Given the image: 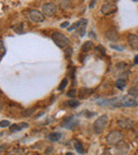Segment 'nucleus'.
Masks as SVG:
<instances>
[{
    "label": "nucleus",
    "instance_id": "2",
    "mask_svg": "<svg viewBox=\"0 0 138 155\" xmlns=\"http://www.w3.org/2000/svg\"><path fill=\"white\" fill-rule=\"evenodd\" d=\"M123 137H124V135L121 131H112L106 136V143L110 146H116L122 141Z\"/></svg>",
    "mask_w": 138,
    "mask_h": 155
},
{
    "label": "nucleus",
    "instance_id": "29",
    "mask_svg": "<svg viewBox=\"0 0 138 155\" xmlns=\"http://www.w3.org/2000/svg\"><path fill=\"white\" fill-rule=\"evenodd\" d=\"M68 26H69V22H68V21H65V22H63V24H62L61 27H62V28H67Z\"/></svg>",
    "mask_w": 138,
    "mask_h": 155
},
{
    "label": "nucleus",
    "instance_id": "15",
    "mask_svg": "<svg viewBox=\"0 0 138 155\" xmlns=\"http://www.w3.org/2000/svg\"><path fill=\"white\" fill-rule=\"evenodd\" d=\"M47 137H48V139H49L50 141H53V143H55V141H58V140L61 139L62 134L58 133V132H54V133H50Z\"/></svg>",
    "mask_w": 138,
    "mask_h": 155
},
{
    "label": "nucleus",
    "instance_id": "11",
    "mask_svg": "<svg viewBox=\"0 0 138 155\" xmlns=\"http://www.w3.org/2000/svg\"><path fill=\"white\" fill-rule=\"evenodd\" d=\"M128 43H129L130 47L133 50H138V35L136 34H129L128 36Z\"/></svg>",
    "mask_w": 138,
    "mask_h": 155
},
{
    "label": "nucleus",
    "instance_id": "16",
    "mask_svg": "<svg viewBox=\"0 0 138 155\" xmlns=\"http://www.w3.org/2000/svg\"><path fill=\"white\" fill-rule=\"evenodd\" d=\"M74 148H76V150L79 152V154H84V153H85V150L83 148L82 143L79 141V140H74Z\"/></svg>",
    "mask_w": 138,
    "mask_h": 155
},
{
    "label": "nucleus",
    "instance_id": "32",
    "mask_svg": "<svg viewBox=\"0 0 138 155\" xmlns=\"http://www.w3.org/2000/svg\"><path fill=\"white\" fill-rule=\"evenodd\" d=\"M66 155H74V153H71V152H68V153H66Z\"/></svg>",
    "mask_w": 138,
    "mask_h": 155
},
{
    "label": "nucleus",
    "instance_id": "35",
    "mask_svg": "<svg viewBox=\"0 0 138 155\" xmlns=\"http://www.w3.org/2000/svg\"><path fill=\"white\" fill-rule=\"evenodd\" d=\"M10 155H11V154H10ZM12 155H14V154H12Z\"/></svg>",
    "mask_w": 138,
    "mask_h": 155
},
{
    "label": "nucleus",
    "instance_id": "4",
    "mask_svg": "<svg viewBox=\"0 0 138 155\" xmlns=\"http://www.w3.org/2000/svg\"><path fill=\"white\" fill-rule=\"evenodd\" d=\"M120 106L122 107H136L138 106V100L131 95L120 97Z\"/></svg>",
    "mask_w": 138,
    "mask_h": 155
},
{
    "label": "nucleus",
    "instance_id": "25",
    "mask_svg": "<svg viewBox=\"0 0 138 155\" xmlns=\"http://www.w3.org/2000/svg\"><path fill=\"white\" fill-rule=\"evenodd\" d=\"M33 111L34 109H28V111H25V112L22 113V116H25V117H28V116H31L32 114H33Z\"/></svg>",
    "mask_w": 138,
    "mask_h": 155
},
{
    "label": "nucleus",
    "instance_id": "12",
    "mask_svg": "<svg viewBox=\"0 0 138 155\" xmlns=\"http://www.w3.org/2000/svg\"><path fill=\"white\" fill-rule=\"evenodd\" d=\"M29 127V124L26 123V122H20V123H15V124H12L11 127H10V131L11 132H19V131L24 130L26 127Z\"/></svg>",
    "mask_w": 138,
    "mask_h": 155
},
{
    "label": "nucleus",
    "instance_id": "18",
    "mask_svg": "<svg viewBox=\"0 0 138 155\" xmlns=\"http://www.w3.org/2000/svg\"><path fill=\"white\" fill-rule=\"evenodd\" d=\"M116 86H117V88H118V89H123V88H124V87L126 86V79L121 78V79H119V80H117Z\"/></svg>",
    "mask_w": 138,
    "mask_h": 155
},
{
    "label": "nucleus",
    "instance_id": "31",
    "mask_svg": "<svg viewBox=\"0 0 138 155\" xmlns=\"http://www.w3.org/2000/svg\"><path fill=\"white\" fill-rule=\"evenodd\" d=\"M105 1H110V2H113V1H118V0H105Z\"/></svg>",
    "mask_w": 138,
    "mask_h": 155
},
{
    "label": "nucleus",
    "instance_id": "30",
    "mask_svg": "<svg viewBox=\"0 0 138 155\" xmlns=\"http://www.w3.org/2000/svg\"><path fill=\"white\" fill-rule=\"evenodd\" d=\"M134 63H135V64H138V55H136L135 57H134Z\"/></svg>",
    "mask_w": 138,
    "mask_h": 155
},
{
    "label": "nucleus",
    "instance_id": "33",
    "mask_svg": "<svg viewBox=\"0 0 138 155\" xmlns=\"http://www.w3.org/2000/svg\"><path fill=\"white\" fill-rule=\"evenodd\" d=\"M132 1H134V2H137L138 0H132Z\"/></svg>",
    "mask_w": 138,
    "mask_h": 155
},
{
    "label": "nucleus",
    "instance_id": "3",
    "mask_svg": "<svg viewBox=\"0 0 138 155\" xmlns=\"http://www.w3.org/2000/svg\"><path fill=\"white\" fill-rule=\"evenodd\" d=\"M52 39L53 42L55 43V45L62 49H64V48H67L69 46V44H70V40L68 39L64 34H62L60 32H54L52 34Z\"/></svg>",
    "mask_w": 138,
    "mask_h": 155
},
{
    "label": "nucleus",
    "instance_id": "26",
    "mask_svg": "<svg viewBox=\"0 0 138 155\" xmlns=\"http://www.w3.org/2000/svg\"><path fill=\"white\" fill-rule=\"evenodd\" d=\"M10 125V121L8 120H2L1 122H0V127H6Z\"/></svg>",
    "mask_w": 138,
    "mask_h": 155
},
{
    "label": "nucleus",
    "instance_id": "24",
    "mask_svg": "<svg viewBox=\"0 0 138 155\" xmlns=\"http://www.w3.org/2000/svg\"><path fill=\"white\" fill-rule=\"evenodd\" d=\"M110 48L112 49H115V50H118V51H123L124 50V47L122 46H117V45H110Z\"/></svg>",
    "mask_w": 138,
    "mask_h": 155
},
{
    "label": "nucleus",
    "instance_id": "21",
    "mask_svg": "<svg viewBox=\"0 0 138 155\" xmlns=\"http://www.w3.org/2000/svg\"><path fill=\"white\" fill-rule=\"evenodd\" d=\"M67 84H68V80L67 79H64V80L62 81L61 84H60V87H58V90H63L65 88V87L67 86Z\"/></svg>",
    "mask_w": 138,
    "mask_h": 155
},
{
    "label": "nucleus",
    "instance_id": "23",
    "mask_svg": "<svg viewBox=\"0 0 138 155\" xmlns=\"http://www.w3.org/2000/svg\"><path fill=\"white\" fill-rule=\"evenodd\" d=\"M78 95V91L76 89H70L69 91L67 93V96L68 97H71V98H74V97Z\"/></svg>",
    "mask_w": 138,
    "mask_h": 155
},
{
    "label": "nucleus",
    "instance_id": "9",
    "mask_svg": "<svg viewBox=\"0 0 138 155\" xmlns=\"http://www.w3.org/2000/svg\"><path fill=\"white\" fill-rule=\"evenodd\" d=\"M29 17H30L31 20L34 22H43L44 20H45L44 14H42L40 11H36V10L31 11L30 14H29Z\"/></svg>",
    "mask_w": 138,
    "mask_h": 155
},
{
    "label": "nucleus",
    "instance_id": "22",
    "mask_svg": "<svg viewBox=\"0 0 138 155\" xmlns=\"http://www.w3.org/2000/svg\"><path fill=\"white\" fill-rule=\"evenodd\" d=\"M4 53H6V48H4L3 42L2 40H0V57L4 55Z\"/></svg>",
    "mask_w": 138,
    "mask_h": 155
},
{
    "label": "nucleus",
    "instance_id": "20",
    "mask_svg": "<svg viewBox=\"0 0 138 155\" xmlns=\"http://www.w3.org/2000/svg\"><path fill=\"white\" fill-rule=\"evenodd\" d=\"M67 104H68V106H70V107H77V106L80 105V102H79L78 100L72 99V100H70V101H68Z\"/></svg>",
    "mask_w": 138,
    "mask_h": 155
},
{
    "label": "nucleus",
    "instance_id": "17",
    "mask_svg": "<svg viewBox=\"0 0 138 155\" xmlns=\"http://www.w3.org/2000/svg\"><path fill=\"white\" fill-rule=\"evenodd\" d=\"M92 47H94L92 42H85L82 46V52H88L89 50L92 49Z\"/></svg>",
    "mask_w": 138,
    "mask_h": 155
},
{
    "label": "nucleus",
    "instance_id": "34",
    "mask_svg": "<svg viewBox=\"0 0 138 155\" xmlns=\"http://www.w3.org/2000/svg\"><path fill=\"white\" fill-rule=\"evenodd\" d=\"M65 1H72V0H65Z\"/></svg>",
    "mask_w": 138,
    "mask_h": 155
},
{
    "label": "nucleus",
    "instance_id": "28",
    "mask_svg": "<svg viewBox=\"0 0 138 155\" xmlns=\"http://www.w3.org/2000/svg\"><path fill=\"white\" fill-rule=\"evenodd\" d=\"M96 3H97V0H92V3L89 4V9H92V8L95 6V4H96Z\"/></svg>",
    "mask_w": 138,
    "mask_h": 155
},
{
    "label": "nucleus",
    "instance_id": "14",
    "mask_svg": "<svg viewBox=\"0 0 138 155\" xmlns=\"http://www.w3.org/2000/svg\"><path fill=\"white\" fill-rule=\"evenodd\" d=\"M92 93V89H89V88H82V89L79 91V97L81 99H85L87 97H89Z\"/></svg>",
    "mask_w": 138,
    "mask_h": 155
},
{
    "label": "nucleus",
    "instance_id": "7",
    "mask_svg": "<svg viewBox=\"0 0 138 155\" xmlns=\"http://www.w3.org/2000/svg\"><path fill=\"white\" fill-rule=\"evenodd\" d=\"M118 8L115 3H105L101 6V13L103 15H110L113 13H116Z\"/></svg>",
    "mask_w": 138,
    "mask_h": 155
},
{
    "label": "nucleus",
    "instance_id": "10",
    "mask_svg": "<svg viewBox=\"0 0 138 155\" xmlns=\"http://www.w3.org/2000/svg\"><path fill=\"white\" fill-rule=\"evenodd\" d=\"M43 12L47 16H52L56 12V6L53 3H46L43 6Z\"/></svg>",
    "mask_w": 138,
    "mask_h": 155
},
{
    "label": "nucleus",
    "instance_id": "27",
    "mask_svg": "<svg viewBox=\"0 0 138 155\" xmlns=\"http://www.w3.org/2000/svg\"><path fill=\"white\" fill-rule=\"evenodd\" d=\"M71 51H72L71 48H68V49L66 50V57H69V55H71Z\"/></svg>",
    "mask_w": 138,
    "mask_h": 155
},
{
    "label": "nucleus",
    "instance_id": "5",
    "mask_svg": "<svg viewBox=\"0 0 138 155\" xmlns=\"http://www.w3.org/2000/svg\"><path fill=\"white\" fill-rule=\"evenodd\" d=\"M86 25H87V20H86V19H81L79 21L74 22L71 27H69V28H68V31L70 32V31H74V29H77L78 32H79V34L83 37V36H85Z\"/></svg>",
    "mask_w": 138,
    "mask_h": 155
},
{
    "label": "nucleus",
    "instance_id": "13",
    "mask_svg": "<svg viewBox=\"0 0 138 155\" xmlns=\"http://www.w3.org/2000/svg\"><path fill=\"white\" fill-rule=\"evenodd\" d=\"M105 36H106L107 39H110V42H114V43L119 39V35H118V33L115 30H108V31H106L105 32Z\"/></svg>",
    "mask_w": 138,
    "mask_h": 155
},
{
    "label": "nucleus",
    "instance_id": "1",
    "mask_svg": "<svg viewBox=\"0 0 138 155\" xmlns=\"http://www.w3.org/2000/svg\"><path fill=\"white\" fill-rule=\"evenodd\" d=\"M108 121H110V118L107 115H102L97 119V120L94 122V132L96 134H101L104 129L107 127Z\"/></svg>",
    "mask_w": 138,
    "mask_h": 155
},
{
    "label": "nucleus",
    "instance_id": "8",
    "mask_svg": "<svg viewBox=\"0 0 138 155\" xmlns=\"http://www.w3.org/2000/svg\"><path fill=\"white\" fill-rule=\"evenodd\" d=\"M130 152V147L126 143H119L115 147V154L116 155H128Z\"/></svg>",
    "mask_w": 138,
    "mask_h": 155
},
{
    "label": "nucleus",
    "instance_id": "6",
    "mask_svg": "<svg viewBox=\"0 0 138 155\" xmlns=\"http://www.w3.org/2000/svg\"><path fill=\"white\" fill-rule=\"evenodd\" d=\"M117 124H118L121 129H124V130H130V129H133V127H134V122H133V120L126 117L119 118L118 121H117Z\"/></svg>",
    "mask_w": 138,
    "mask_h": 155
},
{
    "label": "nucleus",
    "instance_id": "19",
    "mask_svg": "<svg viewBox=\"0 0 138 155\" xmlns=\"http://www.w3.org/2000/svg\"><path fill=\"white\" fill-rule=\"evenodd\" d=\"M129 95H131V96L137 98V97H138V89L136 88L135 86L131 87V88H130V90H129Z\"/></svg>",
    "mask_w": 138,
    "mask_h": 155
}]
</instances>
